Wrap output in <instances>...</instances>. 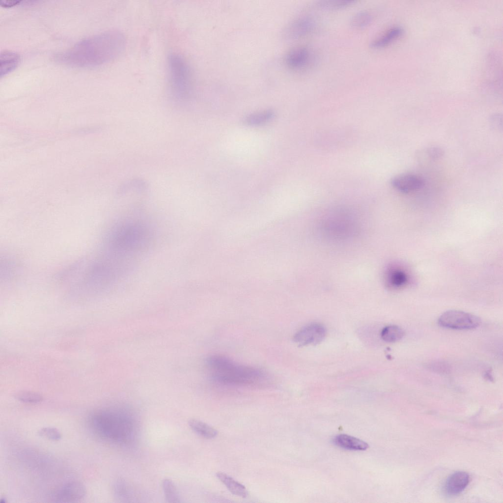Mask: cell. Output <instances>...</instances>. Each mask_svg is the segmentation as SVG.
<instances>
[{"instance_id": "1", "label": "cell", "mask_w": 503, "mask_h": 503, "mask_svg": "<svg viewBox=\"0 0 503 503\" xmlns=\"http://www.w3.org/2000/svg\"><path fill=\"white\" fill-rule=\"evenodd\" d=\"M126 46L124 33L118 29H111L82 40L57 55L56 59L72 66L96 67L117 58Z\"/></svg>"}, {"instance_id": "2", "label": "cell", "mask_w": 503, "mask_h": 503, "mask_svg": "<svg viewBox=\"0 0 503 503\" xmlns=\"http://www.w3.org/2000/svg\"><path fill=\"white\" fill-rule=\"evenodd\" d=\"M206 363L211 380L219 385L259 387L270 381L269 375L264 370L238 363L221 355L210 356Z\"/></svg>"}, {"instance_id": "3", "label": "cell", "mask_w": 503, "mask_h": 503, "mask_svg": "<svg viewBox=\"0 0 503 503\" xmlns=\"http://www.w3.org/2000/svg\"><path fill=\"white\" fill-rule=\"evenodd\" d=\"M148 226L137 220L121 222L113 227L106 236L104 254L125 260L145 248L151 239Z\"/></svg>"}, {"instance_id": "4", "label": "cell", "mask_w": 503, "mask_h": 503, "mask_svg": "<svg viewBox=\"0 0 503 503\" xmlns=\"http://www.w3.org/2000/svg\"><path fill=\"white\" fill-rule=\"evenodd\" d=\"M88 423L95 435L110 442L127 443L135 436V425L132 418L118 410H95L88 416Z\"/></svg>"}, {"instance_id": "5", "label": "cell", "mask_w": 503, "mask_h": 503, "mask_svg": "<svg viewBox=\"0 0 503 503\" xmlns=\"http://www.w3.org/2000/svg\"><path fill=\"white\" fill-rule=\"evenodd\" d=\"M125 263L103 255L87 264L74 287L84 291H103L113 285L125 269Z\"/></svg>"}, {"instance_id": "6", "label": "cell", "mask_w": 503, "mask_h": 503, "mask_svg": "<svg viewBox=\"0 0 503 503\" xmlns=\"http://www.w3.org/2000/svg\"><path fill=\"white\" fill-rule=\"evenodd\" d=\"M167 69L169 90L173 99L177 102H188L193 92V78L189 65L185 59L176 53L169 55Z\"/></svg>"}, {"instance_id": "7", "label": "cell", "mask_w": 503, "mask_h": 503, "mask_svg": "<svg viewBox=\"0 0 503 503\" xmlns=\"http://www.w3.org/2000/svg\"><path fill=\"white\" fill-rule=\"evenodd\" d=\"M438 323L441 326L448 329L468 330L478 327L481 320L478 316L468 312L449 310L440 316Z\"/></svg>"}, {"instance_id": "8", "label": "cell", "mask_w": 503, "mask_h": 503, "mask_svg": "<svg viewBox=\"0 0 503 503\" xmlns=\"http://www.w3.org/2000/svg\"><path fill=\"white\" fill-rule=\"evenodd\" d=\"M85 486L77 481L68 482L54 490L50 495L51 502L72 503L82 500L85 496Z\"/></svg>"}, {"instance_id": "9", "label": "cell", "mask_w": 503, "mask_h": 503, "mask_svg": "<svg viewBox=\"0 0 503 503\" xmlns=\"http://www.w3.org/2000/svg\"><path fill=\"white\" fill-rule=\"evenodd\" d=\"M326 333L323 325L311 323L298 331L293 336V340L299 346L316 345L324 339Z\"/></svg>"}, {"instance_id": "10", "label": "cell", "mask_w": 503, "mask_h": 503, "mask_svg": "<svg viewBox=\"0 0 503 503\" xmlns=\"http://www.w3.org/2000/svg\"><path fill=\"white\" fill-rule=\"evenodd\" d=\"M311 56L308 48L304 46L295 47L286 54L284 62L290 70L301 71L308 65L312 58Z\"/></svg>"}, {"instance_id": "11", "label": "cell", "mask_w": 503, "mask_h": 503, "mask_svg": "<svg viewBox=\"0 0 503 503\" xmlns=\"http://www.w3.org/2000/svg\"><path fill=\"white\" fill-rule=\"evenodd\" d=\"M313 20L307 16L299 17L291 22L283 31V36L287 40H295L309 34L314 28Z\"/></svg>"}, {"instance_id": "12", "label": "cell", "mask_w": 503, "mask_h": 503, "mask_svg": "<svg viewBox=\"0 0 503 503\" xmlns=\"http://www.w3.org/2000/svg\"><path fill=\"white\" fill-rule=\"evenodd\" d=\"M392 187L402 193H409L422 188L423 179L419 175L412 173H403L394 176L391 180Z\"/></svg>"}, {"instance_id": "13", "label": "cell", "mask_w": 503, "mask_h": 503, "mask_svg": "<svg viewBox=\"0 0 503 503\" xmlns=\"http://www.w3.org/2000/svg\"><path fill=\"white\" fill-rule=\"evenodd\" d=\"M470 480L469 475L463 471H458L451 474L447 479L445 484L446 492L450 495L460 493L466 487Z\"/></svg>"}, {"instance_id": "14", "label": "cell", "mask_w": 503, "mask_h": 503, "mask_svg": "<svg viewBox=\"0 0 503 503\" xmlns=\"http://www.w3.org/2000/svg\"><path fill=\"white\" fill-rule=\"evenodd\" d=\"M412 281L411 273L403 267H394L390 270L388 275L389 285L394 289L406 287Z\"/></svg>"}, {"instance_id": "15", "label": "cell", "mask_w": 503, "mask_h": 503, "mask_svg": "<svg viewBox=\"0 0 503 503\" xmlns=\"http://www.w3.org/2000/svg\"><path fill=\"white\" fill-rule=\"evenodd\" d=\"M333 443L341 448L352 450H365L368 447L366 442L346 434H339L333 439Z\"/></svg>"}, {"instance_id": "16", "label": "cell", "mask_w": 503, "mask_h": 503, "mask_svg": "<svg viewBox=\"0 0 503 503\" xmlns=\"http://www.w3.org/2000/svg\"><path fill=\"white\" fill-rule=\"evenodd\" d=\"M20 56L11 51H3L0 55V76L9 73L16 68L20 61Z\"/></svg>"}, {"instance_id": "17", "label": "cell", "mask_w": 503, "mask_h": 503, "mask_svg": "<svg viewBox=\"0 0 503 503\" xmlns=\"http://www.w3.org/2000/svg\"><path fill=\"white\" fill-rule=\"evenodd\" d=\"M403 31V29L400 27L391 28L383 34L373 40L370 43V46L376 49L385 47L401 35Z\"/></svg>"}, {"instance_id": "18", "label": "cell", "mask_w": 503, "mask_h": 503, "mask_svg": "<svg viewBox=\"0 0 503 503\" xmlns=\"http://www.w3.org/2000/svg\"><path fill=\"white\" fill-rule=\"evenodd\" d=\"M216 476L233 495L243 498L248 496V493L246 487L231 476L222 472L217 473Z\"/></svg>"}, {"instance_id": "19", "label": "cell", "mask_w": 503, "mask_h": 503, "mask_svg": "<svg viewBox=\"0 0 503 503\" xmlns=\"http://www.w3.org/2000/svg\"><path fill=\"white\" fill-rule=\"evenodd\" d=\"M188 423L193 431L204 438L213 439L218 435V432L216 429L201 420L191 419Z\"/></svg>"}, {"instance_id": "20", "label": "cell", "mask_w": 503, "mask_h": 503, "mask_svg": "<svg viewBox=\"0 0 503 503\" xmlns=\"http://www.w3.org/2000/svg\"><path fill=\"white\" fill-rule=\"evenodd\" d=\"M162 484L167 502L168 503H178L181 502L178 490L174 482L170 479H164Z\"/></svg>"}, {"instance_id": "21", "label": "cell", "mask_w": 503, "mask_h": 503, "mask_svg": "<svg viewBox=\"0 0 503 503\" xmlns=\"http://www.w3.org/2000/svg\"><path fill=\"white\" fill-rule=\"evenodd\" d=\"M404 332L399 326L389 325L384 327L381 332L382 339L387 342H396L404 336Z\"/></svg>"}, {"instance_id": "22", "label": "cell", "mask_w": 503, "mask_h": 503, "mask_svg": "<svg viewBox=\"0 0 503 503\" xmlns=\"http://www.w3.org/2000/svg\"><path fill=\"white\" fill-rule=\"evenodd\" d=\"M274 116V112L273 111L266 110L249 115L246 118V121L249 125H259L268 122Z\"/></svg>"}, {"instance_id": "23", "label": "cell", "mask_w": 503, "mask_h": 503, "mask_svg": "<svg viewBox=\"0 0 503 503\" xmlns=\"http://www.w3.org/2000/svg\"><path fill=\"white\" fill-rule=\"evenodd\" d=\"M373 17L371 14L365 10L360 11L353 15L350 20L352 27L361 29L368 26L371 22Z\"/></svg>"}, {"instance_id": "24", "label": "cell", "mask_w": 503, "mask_h": 503, "mask_svg": "<svg viewBox=\"0 0 503 503\" xmlns=\"http://www.w3.org/2000/svg\"><path fill=\"white\" fill-rule=\"evenodd\" d=\"M356 2L355 0H323L318 6L324 10H334L348 7Z\"/></svg>"}, {"instance_id": "25", "label": "cell", "mask_w": 503, "mask_h": 503, "mask_svg": "<svg viewBox=\"0 0 503 503\" xmlns=\"http://www.w3.org/2000/svg\"><path fill=\"white\" fill-rule=\"evenodd\" d=\"M15 397L19 401L28 403H37L43 400L42 396L35 392L23 391L17 393Z\"/></svg>"}, {"instance_id": "26", "label": "cell", "mask_w": 503, "mask_h": 503, "mask_svg": "<svg viewBox=\"0 0 503 503\" xmlns=\"http://www.w3.org/2000/svg\"><path fill=\"white\" fill-rule=\"evenodd\" d=\"M38 435L42 437L54 441L60 440L61 434L56 428L53 427H45L40 429L37 432Z\"/></svg>"}, {"instance_id": "27", "label": "cell", "mask_w": 503, "mask_h": 503, "mask_svg": "<svg viewBox=\"0 0 503 503\" xmlns=\"http://www.w3.org/2000/svg\"><path fill=\"white\" fill-rule=\"evenodd\" d=\"M126 484L122 480L116 481L114 485V492L116 497L119 500L130 499V492Z\"/></svg>"}, {"instance_id": "28", "label": "cell", "mask_w": 503, "mask_h": 503, "mask_svg": "<svg viewBox=\"0 0 503 503\" xmlns=\"http://www.w3.org/2000/svg\"><path fill=\"white\" fill-rule=\"evenodd\" d=\"M427 155L431 160H437L441 158L444 154V150L439 147L434 146L428 149Z\"/></svg>"}, {"instance_id": "29", "label": "cell", "mask_w": 503, "mask_h": 503, "mask_svg": "<svg viewBox=\"0 0 503 503\" xmlns=\"http://www.w3.org/2000/svg\"><path fill=\"white\" fill-rule=\"evenodd\" d=\"M430 368L432 370L439 373H445L449 370L448 365L441 362H436L431 363Z\"/></svg>"}, {"instance_id": "30", "label": "cell", "mask_w": 503, "mask_h": 503, "mask_svg": "<svg viewBox=\"0 0 503 503\" xmlns=\"http://www.w3.org/2000/svg\"><path fill=\"white\" fill-rule=\"evenodd\" d=\"M21 0H1L0 5L3 7H9L20 3Z\"/></svg>"}, {"instance_id": "31", "label": "cell", "mask_w": 503, "mask_h": 503, "mask_svg": "<svg viewBox=\"0 0 503 503\" xmlns=\"http://www.w3.org/2000/svg\"><path fill=\"white\" fill-rule=\"evenodd\" d=\"M500 120H502V119H500L499 116H496L494 117L492 119L491 123H492V124L493 125H494L495 127H499L500 124H501L502 125V123H500ZM501 123H502V122H501Z\"/></svg>"}, {"instance_id": "32", "label": "cell", "mask_w": 503, "mask_h": 503, "mask_svg": "<svg viewBox=\"0 0 503 503\" xmlns=\"http://www.w3.org/2000/svg\"><path fill=\"white\" fill-rule=\"evenodd\" d=\"M6 499L4 498H2L0 499V502L1 503H6Z\"/></svg>"}]
</instances>
